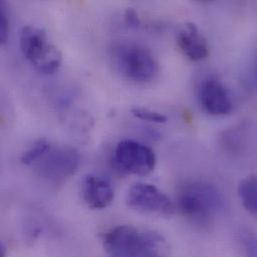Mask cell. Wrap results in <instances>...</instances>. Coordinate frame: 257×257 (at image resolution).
<instances>
[{
  "label": "cell",
  "mask_w": 257,
  "mask_h": 257,
  "mask_svg": "<svg viewBox=\"0 0 257 257\" xmlns=\"http://www.w3.org/2000/svg\"><path fill=\"white\" fill-rule=\"evenodd\" d=\"M177 206L190 221L206 225L222 209L223 197L214 185L205 181H192L180 189Z\"/></svg>",
  "instance_id": "6da1fadb"
},
{
  "label": "cell",
  "mask_w": 257,
  "mask_h": 257,
  "mask_svg": "<svg viewBox=\"0 0 257 257\" xmlns=\"http://www.w3.org/2000/svg\"><path fill=\"white\" fill-rule=\"evenodd\" d=\"M238 196L246 211L257 214V173L247 175L239 182Z\"/></svg>",
  "instance_id": "8fae6325"
},
{
  "label": "cell",
  "mask_w": 257,
  "mask_h": 257,
  "mask_svg": "<svg viewBox=\"0 0 257 257\" xmlns=\"http://www.w3.org/2000/svg\"><path fill=\"white\" fill-rule=\"evenodd\" d=\"M19 45L23 56L41 74H52L61 65L62 55L50 42L44 29L27 25L19 33Z\"/></svg>",
  "instance_id": "7a4b0ae2"
},
{
  "label": "cell",
  "mask_w": 257,
  "mask_h": 257,
  "mask_svg": "<svg viewBox=\"0 0 257 257\" xmlns=\"http://www.w3.org/2000/svg\"><path fill=\"white\" fill-rule=\"evenodd\" d=\"M143 234L132 225H118L104 235V250L109 257H143Z\"/></svg>",
  "instance_id": "52a82bcc"
},
{
  "label": "cell",
  "mask_w": 257,
  "mask_h": 257,
  "mask_svg": "<svg viewBox=\"0 0 257 257\" xmlns=\"http://www.w3.org/2000/svg\"><path fill=\"white\" fill-rule=\"evenodd\" d=\"M113 60L124 77L139 83L154 79L159 69L158 62L152 52L134 43L118 45L114 49Z\"/></svg>",
  "instance_id": "3957f363"
},
{
  "label": "cell",
  "mask_w": 257,
  "mask_h": 257,
  "mask_svg": "<svg viewBox=\"0 0 257 257\" xmlns=\"http://www.w3.org/2000/svg\"><path fill=\"white\" fill-rule=\"evenodd\" d=\"M198 99L202 108L210 115H226L233 108L228 90L219 79L212 76L201 82L198 89Z\"/></svg>",
  "instance_id": "ba28073f"
},
{
  "label": "cell",
  "mask_w": 257,
  "mask_h": 257,
  "mask_svg": "<svg viewBox=\"0 0 257 257\" xmlns=\"http://www.w3.org/2000/svg\"><path fill=\"white\" fill-rule=\"evenodd\" d=\"M143 239V257L169 256V244L160 233L144 230Z\"/></svg>",
  "instance_id": "7c38bea8"
},
{
  "label": "cell",
  "mask_w": 257,
  "mask_h": 257,
  "mask_svg": "<svg viewBox=\"0 0 257 257\" xmlns=\"http://www.w3.org/2000/svg\"><path fill=\"white\" fill-rule=\"evenodd\" d=\"M6 252H7V247H6V245L2 242V243L0 244V257L6 256Z\"/></svg>",
  "instance_id": "ac0fdd59"
},
{
  "label": "cell",
  "mask_w": 257,
  "mask_h": 257,
  "mask_svg": "<svg viewBox=\"0 0 257 257\" xmlns=\"http://www.w3.org/2000/svg\"><path fill=\"white\" fill-rule=\"evenodd\" d=\"M131 113L138 119L153 122V123H166L168 118L166 115L144 107H135L131 109Z\"/></svg>",
  "instance_id": "5bb4252c"
},
{
  "label": "cell",
  "mask_w": 257,
  "mask_h": 257,
  "mask_svg": "<svg viewBox=\"0 0 257 257\" xmlns=\"http://www.w3.org/2000/svg\"><path fill=\"white\" fill-rule=\"evenodd\" d=\"M124 20L129 27H134V28L140 26V23H141L137 12L133 8L126 9L124 14Z\"/></svg>",
  "instance_id": "e0dca14e"
},
{
  "label": "cell",
  "mask_w": 257,
  "mask_h": 257,
  "mask_svg": "<svg viewBox=\"0 0 257 257\" xmlns=\"http://www.w3.org/2000/svg\"><path fill=\"white\" fill-rule=\"evenodd\" d=\"M177 45L191 61H200L208 56L209 48L206 39L193 23H186L177 34Z\"/></svg>",
  "instance_id": "30bf717a"
},
{
  "label": "cell",
  "mask_w": 257,
  "mask_h": 257,
  "mask_svg": "<svg viewBox=\"0 0 257 257\" xmlns=\"http://www.w3.org/2000/svg\"><path fill=\"white\" fill-rule=\"evenodd\" d=\"M81 194L85 204L91 209H104L114 200L111 182L96 174H87L81 182Z\"/></svg>",
  "instance_id": "9c48e42d"
},
{
  "label": "cell",
  "mask_w": 257,
  "mask_h": 257,
  "mask_svg": "<svg viewBox=\"0 0 257 257\" xmlns=\"http://www.w3.org/2000/svg\"><path fill=\"white\" fill-rule=\"evenodd\" d=\"M126 203L130 208L144 213L170 215L174 206L170 198L149 183H135L128 189Z\"/></svg>",
  "instance_id": "8992f818"
},
{
  "label": "cell",
  "mask_w": 257,
  "mask_h": 257,
  "mask_svg": "<svg viewBox=\"0 0 257 257\" xmlns=\"http://www.w3.org/2000/svg\"><path fill=\"white\" fill-rule=\"evenodd\" d=\"M9 36V20L8 14L5 8V3H0V42L6 43Z\"/></svg>",
  "instance_id": "9a60e30c"
},
{
  "label": "cell",
  "mask_w": 257,
  "mask_h": 257,
  "mask_svg": "<svg viewBox=\"0 0 257 257\" xmlns=\"http://www.w3.org/2000/svg\"><path fill=\"white\" fill-rule=\"evenodd\" d=\"M113 164L123 174L145 176L154 170L156 156L147 145L139 141L125 139L115 147Z\"/></svg>",
  "instance_id": "5b68a950"
},
{
  "label": "cell",
  "mask_w": 257,
  "mask_h": 257,
  "mask_svg": "<svg viewBox=\"0 0 257 257\" xmlns=\"http://www.w3.org/2000/svg\"><path fill=\"white\" fill-rule=\"evenodd\" d=\"M51 147L46 139H39L34 142L21 156L20 161L24 165H34Z\"/></svg>",
  "instance_id": "4fadbf2b"
},
{
  "label": "cell",
  "mask_w": 257,
  "mask_h": 257,
  "mask_svg": "<svg viewBox=\"0 0 257 257\" xmlns=\"http://www.w3.org/2000/svg\"><path fill=\"white\" fill-rule=\"evenodd\" d=\"M80 156L77 150L68 145L55 146L34 164L38 175L51 184H61L78 169Z\"/></svg>",
  "instance_id": "277c9868"
},
{
  "label": "cell",
  "mask_w": 257,
  "mask_h": 257,
  "mask_svg": "<svg viewBox=\"0 0 257 257\" xmlns=\"http://www.w3.org/2000/svg\"><path fill=\"white\" fill-rule=\"evenodd\" d=\"M255 72H256V78H257V61H256V70H255Z\"/></svg>",
  "instance_id": "d6986e66"
},
{
  "label": "cell",
  "mask_w": 257,
  "mask_h": 257,
  "mask_svg": "<svg viewBox=\"0 0 257 257\" xmlns=\"http://www.w3.org/2000/svg\"><path fill=\"white\" fill-rule=\"evenodd\" d=\"M243 243L248 257H257L256 236H246L243 240Z\"/></svg>",
  "instance_id": "2e32d148"
}]
</instances>
